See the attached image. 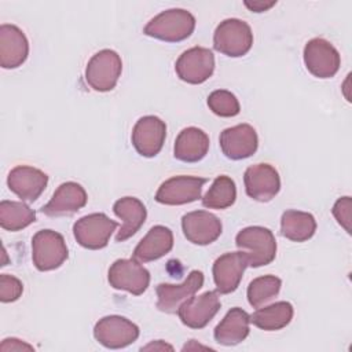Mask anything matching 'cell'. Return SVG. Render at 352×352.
<instances>
[{
    "instance_id": "1",
    "label": "cell",
    "mask_w": 352,
    "mask_h": 352,
    "mask_svg": "<svg viewBox=\"0 0 352 352\" xmlns=\"http://www.w3.org/2000/svg\"><path fill=\"white\" fill-rule=\"evenodd\" d=\"M194 29L195 18L190 11L183 8H170L150 19L144 26L143 33L162 41L177 43L190 37Z\"/></svg>"
},
{
    "instance_id": "2",
    "label": "cell",
    "mask_w": 352,
    "mask_h": 352,
    "mask_svg": "<svg viewBox=\"0 0 352 352\" xmlns=\"http://www.w3.org/2000/svg\"><path fill=\"white\" fill-rule=\"evenodd\" d=\"M235 243L248 258V265L257 268L268 265L276 256V241L271 230L260 226H250L241 230Z\"/></svg>"
},
{
    "instance_id": "3",
    "label": "cell",
    "mask_w": 352,
    "mask_h": 352,
    "mask_svg": "<svg viewBox=\"0 0 352 352\" xmlns=\"http://www.w3.org/2000/svg\"><path fill=\"white\" fill-rule=\"evenodd\" d=\"M253 45L250 26L238 18H228L220 22L213 34V47L223 55L239 58L246 55Z\"/></svg>"
},
{
    "instance_id": "4",
    "label": "cell",
    "mask_w": 352,
    "mask_h": 352,
    "mask_svg": "<svg viewBox=\"0 0 352 352\" xmlns=\"http://www.w3.org/2000/svg\"><path fill=\"white\" fill-rule=\"evenodd\" d=\"M69 257L62 234L54 230H40L32 238V260L38 271L59 268Z\"/></svg>"
},
{
    "instance_id": "5",
    "label": "cell",
    "mask_w": 352,
    "mask_h": 352,
    "mask_svg": "<svg viewBox=\"0 0 352 352\" xmlns=\"http://www.w3.org/2000/svg\"><path fill=\"white\" fill-rule=\"evenodd\" d=\"M122 72V60L113 50H102L92 55L85 67V81L98 92L114 89Z\"/></svg>"
},
{
    "instance_id": "6",
    "label": "cell",
    "mask_w": 352,
    "mask_h": 352,
    "mask_svg": "<svg viewBox=\"0 0 352 352\" xmlns=\"http://www.w3.org/2000/svg\"><path fill=\"white\" fill-rule=\"evenodd\" d=\"M94 337L106 348L120 349L138 340L139 327L124 316L109 315L96 322L94 327Z\"/></svg>"
},
{
    "instance_id": "7",
    "label": "cell",
    "mask_w": 352,
    "mask_h": 352,
    "mask_svg": "<svg viewBox=\"0 0 352 352\" xmlns=\"http://www.w3.org/2000/svg\"><path fill=\"white\" fill-rule=\"evenodd\" d=\"M118 224L114 220H110L104 213H91L74 223L73 234L78 245L85 249L98 250L107 246Z\"/></svg>"
},
{
    "instance_id": "8",
    "label": "cell",
    "mask_w": 352,
    "mask_h": 352,
    "mask_svg": "<svg viewBox=\"0 0 352 352\" xmlns=\"http://www.w3.org/2000/svg\"><path fill=\"white\" fill-rule=\"evenodd\" d=\"M107 279L111 287L140 296L150 285V272L133 257L118 258L110 265Z\"/></svg>"
},
{
    "instance_id": "9",
    "label": "cell",
    "mask_w": 352,
    "mask_h": 352,
    "mask_svg": "<svg viewBox=\"0 0 352 352\" xmlns=\"http://www.w3.org/2000/svg\"><path fill=\"white\" fill-rule=\"evenodd\" d=\"M302 55L307 70L318 78L336 76L341 65V58L336 47L320 37L309 40L304 47Z\"/></svg>"
},
{
    "instance_id": "10",
    "label": "cell",
    "mask_w": 352,
    "mask_h": 352,
    "mask_svg": "<svg viewBox=\"0 0 352 352\" xmlns=\"http://www.w3.org/2000/svg\"><path fill=\"white\" fill-rule=\"evenodd\" d=\"M177 77L188 84L205 82L214 70V55L204 47H192L184 51L175 63Z\"/></svg>"
},
{
    "instance_id": "11",
    "label": "cell",
    "mask_w": 352,
    "mask_h": 352,
    "mask_svg": "<svg viewBox=\"0 0 352 352\" xmlns=\"http://www.w3.org/2000/svg\"><path fill=\"white\" fill-rule=\"evenodd\" d=\"M166 124L157 116L139 118L132 129V144L135 150L146 158L155 157L165 142Z\"/></svg>"
},
{
    "instance_id": "12",
    "label": "cell",
    "mask_w": 352,
    "mask_h": 352,
    "mask_svg": "<svg viewBox=\"0 0 352 352\" xmlns=\"http://www.w3.org/2000/svg\"><path fill=\"white\" fill-rule=\"evenodd\" d=\"M206 179L198 176H173L165 180L155 192V201L164 205H184L201 198Z\"/></svg>"
},
{
    "instance_id": "13",
    "label": "cell",
    "mask_w": 352,
    "mask_h": 352,
    "mask_svg": "<svg viewBox=\"0 0 352 352\" xmlns=\"http://www.w3.org/2000/svg\"><path fill=\"white\" fill-rule=\"evenodd\" d=\"M204 286L202 271L192 270L184 282L179 285L160 283L157 292V308L166 314L177 312L179 307L191 296H194Z\"/></svg>"
},
{
    "instance_id": "14",
    "label": "cell",
    "mask_w": 352,
    "mask_h": 352,
    "mask_svg": "<svg viewBox=\"0 0 352 352\" xmlns=\"http://www.w3.org/2000/svg\"><path fill=\"white\" fill-rule=\"evenodd\" d=\"M221 307L217 292H205L199 296H191L177 309L183 324L191 329L205 327L219 312Z\"/></svg>"
},
{
    "instance_id": "15",
    "label": "cell",
    "mask_w": 352,
    "mask_h": 352,
    "mask_svg": "<svg viewBox=\"0 0 352 352\" xmlns=\"http://www.w3.org/2000/svg\"><path fill=\"white\" fill-rule=\"evenodd\" d=\"M246 194L258 201L268 202L280 190V177L278 170L270 164H256L249 166L243 175Z\"/></svg>"
},
{
    "instance_id": "16",
    "label": "cell",
    "mask_w": 352,
    "mask_h": 352,
    "mask_svg": "<svg viewBox=\"0 0 352 352\" xmlns=\"http://www.w3.org/2000/svg\"><path fill=\"white\" fill-rule=\"evenodd\" d=\"M223 154L234 161L252 157L258 147L256 129L249 124H238L226 128L219 138Z\"/></svg>"
},
{
    "instance_id": "17",
    "label": "cell",
    "mask_w": 352,
    "mask_h": 352,
    "mask_svg": "<svg viewBox=\"0 0 352 352\" xmlns=\"http://www.w3.org/2000/svg\"><path fill=\"white\" fill-rule=\"evenodd\" d=\"M246 267L248 258L243 252H228L217 257L212 268L216 290L221 294L235 292Z\"/></svg>"
},
{
    "instance_id": "18",
    "label": "cell",
    "mask_w": 352,
    "mask_h": 352,
    "mask_svg": "<svg viewBox=\"0 0 352 352\" xmlns=\"http://www.w3.org/2000/svg\"><path fill=\"white\" fill-rule=\"evenodd\" d=\"M182 228L187 241L205 246L220 236L223 226L217 216L206 210H194L182 217Z\"/></svg>"
},
{
    "instance_id": "19",
    "label": "cell",
    "mask_w": 352,
    "mask_h": 352,
    "mask_svg": "<svg viewBox=\"0 0 352 352\" xmlns=\"http://www.w3.org/2000/svg\"><path fill=\"white\" fill-rule=\"evenodd\" d=\"M48 184V176L41 169L18 165L12 168L7 176L8 188L22 201H36Z\"/></svg>"
},
{
    "instance_id": "20",
    "label": "cell",
    "mask_w": 352,
    "mask_h": 352,
    "mask_svg": "<svg viewBox=\"0 0 352 352\" xmlns=\"http://www.w3.org/2000/svg\"><path fill=\"white\" fill-rule=\"evenodd\" d=\"M29 55V41L15 25L0 26V65L3 69L19 67Z\"/></svg>"
},
{
    "instance_id": "21",
    "label": "cell",
    "mask_w": 352,
    "mask_h": 352,
    "mask_svg": "<svg viewBox=\"0 0 352 352\" xmlns=\"http://www.w3.org/2000/svg\"><path fill=\"white\" fill-rule=\"evenodd\" d=\"M87 199V192L81 184L76 182H66L55 190L48 204L41 208V212L50 217L72 214L84 208Z\"/></svg>"
},
{
    "instance_id": "22",
    "label": "cell",
    "mask_w": 352,
    "mask_h": 352,
    "mask_svg": "<svg viewBox=\"0 0 352 352\" xmlns=\"http://www.w3.org/2000/svg\"><path fill=\"white\" fill-rule=\"evenodd\" d=\"M173 248V234L165 226H154L136 245L132 257L140 263L158 260Z\"/></svg>"
},
{
    "instance_id": "23",
    "label": "cell",
    "mask_w": 352,
    "mask_h": 352,
    "mask_svg": "<svg viewBox=\"0 0 352 352\" xmlns=\"http://www.w3.org/2000/svg\"><path fill=\"white\" fill-rule=\"evenodd\" d=\"M113 212L122 220V226L116 235L117 242H124L135 235L144 224L147 217L146 206L135 197H124L116 201L113 205Z\"/></svg>"
},
{
    "instance_id": "24",
    "label": "cell",
    "mask_w": 352,
    "mask_h": 352,
    "mask_svg": "<svg viewBox=\"0 0 352 352\" xmlns=\"http://www.w3.org/2000/svg\"><path fill=\"white\" fill-rule=\"evenodd\" d=\"M208 150L209 136L197 126H188L179 132L173 146V155L183 162H198L208 154Z\"/></svg>"
},
{
    "instance_id": "25",
    "label": "cell",
    "mask_w": 352,
    "mask_h": 352,
    "mask_svg": "<svg viewBox=\"0 0 352 352\" xmlns=\"http://www.w3.org/2000/svg\"><path fill=\"white\" fill-rule=\"evenodd\" d=\"M250 315L239 307L231 308L214 329V340L221 345H236L249 336Z\"/></svg>"
},
{
    "instance_id": "26",
    "label": "cell",
    "mask_w": 352,
    "mask_h": 352,
    "mask_svg": "<svg viewBox=\"0 0 352 352\" xmlns=\"http://www.w3.org/2000/svg\"><path fill=\"white\" fill-rule=\"evenodd\" d=\"M316 231V220L308 212L286 210L280 217V232L293 242H305L314 236Z\"/></svg>"
},
{
    "instance_id": "27",
    "label": "cell",
    "mask_w": 352,
    "mask_h": 352,
    "mask_svg": "<svg viewBox=\"0 0 352 352\" xmlns=\"http://www.w3.org/2000/svg\"><path fill=\"white\" fill-rule=\"evenodd\" d=\"M293 305L287 301H278L268 307L258 308L250 315V323L265 331H275L286 327L293 319Z\"/></svg>"
},
{
    "instance_id": "28",
    "label": "cell",
    "mask_w": 352,
    "mask_h": 352,
    "mask_svg": "<svg viewBox=\"0 0 352 352\" xmlns=\"http://www.w3.org/2000/svg\"><path fill=\"white\" fill-rule=\"evenodd\" d=\"M36 221V212L23 202H0V226L7 231H19Z\"/></svg>"
},
{
    "instance_id": "29",
    "label": "cell",
    "mask_w": 352,
    "mask_h": 352,
    "mask_svg": "<svg viewBox=\"0 0 352 352\" xmlns=\"http://www.w3.org/2000/svg\"><path fill=\"white\" fill-rule=\"evenodd\" d=\"M236 198L235 182L226 175L217 176L206 194L202 197V205L209 209H227L234 205Z\"/></svg>"
},
{
    "instance_id": "30",
    "label": "cell",
    "mask_w": 352,
    "mask_h": 352,
    "mask_svg": "<svg viewBox=\"0 0 352 352\" xmlns=\"http://www.w3.org/2000/svg\"><path fill=\"white\" fill-rule=\"evenodd\" d=\"M282 280L275 275H263L254 278L248 286V301L253 308H260L278 296Z\"/></svg>"
},
{
    "instance_id": "31",
    "label": "cell",
    "mask_w": 352,
    "mask_h": 352,
    "mask_svg": "<svg viewBox=\"0 0 352 352\" xmlns=\"http://www.w3.org/2000/svg\"><path fill=\"white\" fill-rule=\"evenodd\" d=\"M208 106L219 117H235L241 111L236 96L227 89H216L209 94Z\"/></svg>"
},
{
    "instance_id": "32",
    "label": "cell",
    "mask_w": 352,
    "mask_h": 352,
    "mask_svg": "<svg viewBox=\"0 0 352 352\" xmlns=\"http://www.w3.org/2000/svg\"><path fill=\"white\" fill-rule=\"evenodd\" d=\"M23 292L22 282L14 275L1 274L0 275V300L1 302L16 301Z\"/></svg>"
},
{
    "instance_id": "33",
    "label": "cell",
    "mask_w": 352,
    "mask_h": 352,
    "mask_svg": "<svg viewBox=\"0 0 352 352\" xmlns=\"http://www.w3.org/2000/svg\"><path fill=\"white\" fill-rule=\"evenodd\" d=\"M351 208H352V201L351 197H342L338 198L331 209L333 216L338 221V224L348 232L351 234Z\"/></svg>"
},
{
    "instance_id": "34",
    "label": "cell",
    "mask_w": 352,
    "mask_h": 352,
    "mask_svg": "<svg viewBox=\"0 0 352 352\" xmlns=\"http://www.w3.org/2000/svg\"><path fill=\"white\" fill-rule=\"evenodd\" d=\"M23 349H28V351H32L33 346L18 340V338H6L3 340L1 345H0V351L3 352H7V351H23Z\"/></svg>"
},
{
    "instance_id": "35",
    "label": "cell",
    "mask_w": 352,
    "mask_h": 352,
    "mask_svg": "<svg viewBox=\"0 0 352 352\" xmlns=\"http://www.w3.org/2000/svg\"><path fill=\"white\" fill-rule=\"evenodd\" d=\"M252 12H264L267 10H270L271 7H274L276 4L275 0L272 1H245L243 3Z\"/></svg>"
},
{
    "instance_id": "36",
    "label": "cell",
    "mask_w": 352,
    "mask_h": 352,
    "mask_svg": "<svg viewBox=\"0 0 352 352\" xmlns=\"http://www.w3.org/2000/svg\"><path fill=\"white\" fill-rule=\"evenodd\" d=\"M147 351V349H158V351H164V349H169V351H172L173 349V346L172 345H168V344H165L164 341H161V340H158V341H154V342H151V344H148V345H146V346H143L142 348V351Z\"/></svg>"
}]
</instances>
